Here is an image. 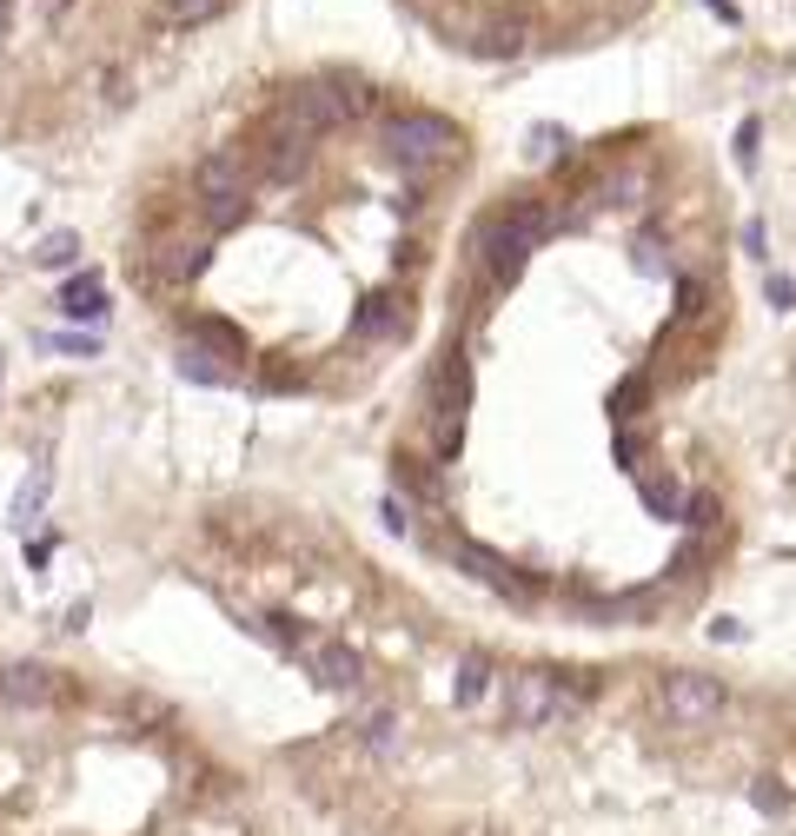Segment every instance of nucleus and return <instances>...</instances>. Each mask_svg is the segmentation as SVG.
Returning a JSON list of instances; mask_svg holds the SVG:
<instances>
[{"mask_svg":"<svg viewBox=\"0 0 796 836\" xmlns=\"http://www.w3.org/2000/svg\"><path fill=\"white\" fill-rule=\"evenodd\" d=\"M544 232H551V206H538V200H518L511 213H498L485 226V266H492V279H511Z\"/></svg>","mask_w":796,"mask_h":836,"instance_id":"obj_1","label":"nucleus"},{"mask_svg":"<svg viewBox=\"0 0 796 836\" xmlns=\"http://www.w3.org/2000/svg\"><path fill=\"white\" fill-rule=\"evenodd\" d=\"M385 140H391V159L398 166H438V159L458 153V127L445 114H391Z\"/></svg>","mask_w":796,"mask_h":836,"instance_id":"obj_2","label":"nucleus"},{"mask_svg":"<svg viewBox=\"0 0 796 836\" xmlns=\"http://www.w3.org/2000/svg\"><path fill=\"white\" fill-rule=\"evenodd\" d=\"M557 710H565L557 671H511V678H505V724H511V730H544Z\"/></svg>","mask_w":796,"mask_h":836,"instance_id":"obj_3","label":"nucleus"},{"mask_svg":"<svg viewBox=\"0 0 796 836\" xmlns=\"http://www.w3.org/2000/svg\"><path fill=\"white\" fill-rule=\"evenodd\" d=\"M200 200H206L213 226H232L239 213H246V159H239V153L200 159Z\"/></svg>","mask_w":796,"mask_h":836,"instance_id":"obj_4","label":"nucleus"},{"mask_svg":"<svg viewBox=\"0 0 796 836\" xmlns=\"http://www.w3.org/2000/svg\"><path fill=\"white\" fill-rule=\"evenodd\" d=\"M724 678H697V671H677V678H664V691H658V704H664V717L671 724H710L716 710H724Z\"/></svg>","mask_w":796,"mask_h":836,"instance_id":"obj_5","label":"nucleus"},{"mask_svg":"<svg viewBox=\"0 0 796 836\" xmlns=\"http://www.w3.org/2000/svg\"><path fill=\"white\" fill-rule=\"evenodd\" d=\"M292 657L312 671V684H326V691H352L359 684V650H346L339 637H292Z\"/></svg>","mask_w":796,"mask_h":836,"instance_id":"obj_6","label":"nucleus"},{"mask_svg":"<svg viewBox=\"0 0 796 836\" xmlns=\"http://www.w3.org/2000/svg\"><path fill=\"white\" fill-rule=\"evenodd\" d=\"M451 564H465L478 584H492V592H505V598H531V584H524L492 545H478V538H451Z\"/></svg>","mask_w":796,"mask_h":836,"instance_id":"obj_7","label":"nucleus"},{"mask_svg":"<svg viewBox=\"0 0 796 836\" xmlns=\"http://www.w3.org/2000/svg\"><path fill=\"white\" fill-rule=\"evenodd\" d=\"M47 697H53V671H40V664H14V671H0V704L34 710Z\"/></svg>","mask_w":796,"mask_h":836,"instance_id":"obj_8","label":"nucleus"},{"mask_svg":"<svg viewBox=\"0 0 796 836\" xmlns=\"http://www.w3.org/2000/svg\"><path fill=\"white\" fill-rule=\"evenodd\" d=\"M465 47H471L478 60H511V53L524 47V21H485V27H478Z\"/></svg>","mask_w":796,"mask_h":836,"instance_id":"obj_9","label":"nucleus"},{"mask_svg":"<svg viewBox=\"0 0 796 836\" xmlns=\"http://www.w3.org/2000/svg\"><path fill=\"white\" fill-rule=\"evenodd\" d=\"M60 312L67 319H107V286L87 273V279H73L67 292H60Z\"/></svg>","mask_w":796,"mask_h":836,"instance_id":"obj_10","label":"nucleus"},{"mask_svg":"<svg viewBox=\"0 0 796 836\" xmlns=\"http://www.w3.org/2000/svg\"><path fill=\"white\" fill-rule=\"evenodd\" d=\"M180 372L193 385H232V366H219V353H206V346H186L180 353Z\"/></svg>","mask_w":796,"mask_h":836,"instance_id":"obj_11","label":"nucleus"},{"mask_svg":"<svg viewBox=\"0 0 796 836\" xmlns=\"http://www.w3.org/2000/svg\"><path fill=\"white\" fill-rule=\"evenodd\" d=\"M193 346H206V353H219V359H239V353H246V339H239L232 325H219V319H200V325H193Z\"/></svg>","mask_w":796,"mask_h":836,"instance_id":"obj_12","label":"nucleus"},{"mask_svg":"<svg viewBox=\"0 0 796 836\" xmlns=\"http://www.w3.org/2000/svg\"><path fill=\"white\" fill-rule=\"evenodd\" d=\"M485 684H492V657H465L458 664V704H478V697H485Z\"/></svg>","mask_w":796,"mask_h":836,"instance_id":"obj_13","label":"nucleus"},{"mask_svg":"<svg viewBox=\"0 0 796 836\" xmlns=\"http://www.w3.org/2000/svg\"><path fill=\"white\" fill-rule=\"evenodd\" d=\"M637 193H644V166H617V174L604 180V200L611 206H637Z\"/></svg>","mask_w":796,"mask_h":836,"instance_id":"obj_14","label":"nucleus"},{"mask_svg":"<svg viewBox=\"0 0 796 836\" xmlns=\"http://www.w3.org/2000/svg\"><path fill=\"white\" fill-rule=\"evenodd\" d=\"M200 266H206L200 246H167V253H159V273H167V279H193Z\"/></svg>","mask_w":796,"mask_h":836,"instance_id":"obj_15","label":"nucleus"},{"mask_svg":"<svg viewBox=\"0 0 796 836\" xmlns=\"http://www.w3.org/2000/svg\"><path fill=\"white\" fill-rule=\"evenodd\" d=\"M34 260H40V266H73V260H80V239H73V232H47Z\"/></svg>","mask_w":796,"mask_h":836,"instance_id":"obj_16","label":"nucleus"},{"mask_svg":"<svg viewBox=\"0 0 796 836\" xmlns=\"http://www.w3.org/2000/svg\"><path fill=\"white\" fill-rule=\"evenodd\" d=\"M391 743H398V717H391V710H372V717H365V750H378V757H385Z\"/></svg>","mask_w":796,"mask_h":836,"instance_id":"obj_17","label":"nucleus"},{"mask_svg":"<svg viewBox=\"0 0 796 836\" xmlns=\"http://www.w3.org/2000/svg\"><path fill=\"white\" fill-rule=\"evenodd\" d=\"M644 392H651V379H624V385H617V398H611V418H637Z\"/></svg>","mask_w":796,"mask_h":836,"instance_id":"obj_18","label":"nucleus"},{"mask_svg":"<svg viewBox=\"0 0 796 836\" xmlns=\"http://www.w3.org/2000/svg\"><path fill=\"white\" fill-rule=\"evenodd\" d=\"M644 505L658 512V518H677V505H684V491L664 478V485H644Z\"/></svg>","mask_w":796,"mask_h":836,"instance_id":"obj_19","label":"nucleus"},{"mask_svg":"<svg viewBox=\"0 0 796 836\" xmlns=\"http://www.w3.org/2000/svg\"><path fill=\"white\" fill-rule=\"evenodd\" d=\"M391 319H398V299H365L359 332H391Z\"/></svg>","mask_w":796,"mask_h":836,"instance_id":"obj_20","label":"nucleus"},{"mask_svg":"<svg viewBox=\"0 0 796 836\" xmlns=\"http://www.w3.org/2000/svg\"><path fill=\"white\" fill-rule=\"evenodd\" d=\"M40 498H47V478H27V485H21V498H14V525H34Z\"/></svg>","mask_w":796,"mask_h":836,"instance_id":"obj_21","label":"nucleus"},{"mask_svg":"<svg viewBox=\"0 0 796 836\" xmlns=\"http://www.w3.org/2000/svg\"><path fill=\"white\" fill-rule=\"evenodd\" d=\"M213 14H219V0H173V21H186V27L193 21H213Z\"/></svg>","mask_w":796,"mask_h":836,"instance_id":"obj_22","label":"nucleus"},{"mask_svg":"<svg viewBox=\"0 0 796 836\" xmlns=\"http://www.w3.org/2000/svg\"><path fill=\"white\" fill-rule=\"evenodd\" d=\"M697 312H703V286L684 279V286H677V319H697Z\"/></svg>","mask_w":796,"mask_h":836,"instance_id":"obj_23","label":"nucleus"},{"mask_svg":"<svg viewBox=\"0 0 796 836\" xmlns=\"http://www.w3.org/2000/svg\"><path fill=\"white\" fill-rule=\"evenodd\" d=\"M750 797H757V810H783V803H789V790H783L776 777H763V784H757Z\"/></svg>","mask_w":796,"mask_h":836,"instance_id":"obj_24","label":"nucleus"},{"mask_svg":"<svg viewBox=\"0 0 796 836\" xmlns=\"http://www.w3.org/2000/svg\"><path fill=\"white\" fill-rule=\"evenodd\" d=\"M684 512H690V525L703 532V525H716V498H703V491H697V498H690V505H684Z\"/></svg>","mask_w":796,"mask_h":836,"instance_id":"obj_25","label":"nucleus"},{"mask_svg":"<svg viewBox=\"0 0 796 836\" xmlns=\"http://www.w3.org/2000/svg\"><path fill=\"white\" fill-rule=\"evenodd\" d=\"M637 266H644V273L664 266V260H658V232H637Z\"/></svg>","mask_w":796,"mask_h":836,"instance_id":"obj_26","label":"nucleus"},{"mask_svg":"<svg viewBox=\"0 0 796 836\" xmlns=\"http://www.w3.org/2000/svg\"><path fill=\"white\" fill-rule=\"evenodd\" d=\"M737 159H744V166L757 159V120H744V127H737Z\"/></svg>","mask_w":796,"mask_h":836,"instance_id":"obj_27","label":"nucleus"},{"mask_svg":"<svg viewBox=\"0 0 796 836\" xmlns=\"http://www.w3.org/2000/svg\"><path fill=\"white\" fill-rule=\"evenodd\" d=\"M710 637H724V644H737V637H744V624H737V618H716V624H710Z\"/></svg>","mask_w":796,"mask_h":836,"instance_id":"obj_28","label":"nucleus"},{"mask_svg":"<svg viewBox=\"0 0 796 836\" xmlns=\"http://www.w3.org/2000/svg\"><path fill=\"white\" fill-rule=\"evenodd\" d=\"M637 452H644V439H637V432H624V439H617V458H624V465H637Z\"/></svg>","mask_w":796,"mask_h":836,"instance_id":"obj_29","label":"nucleus"},{"mask_svg":"<svg viewBox=\"0 0 796 836\" xmlns=\"http://www.w3.org/2000/svg\"><path fill=\"white\" fill-rule=\"evenodd\" d=\"M0 40H8V0H0Z\"/></svg>","mask_w":796,"mask_h":836,"instance_id":"obj_30","label":"nucleus"}]
</instances>
